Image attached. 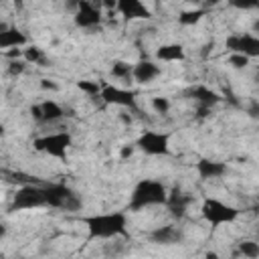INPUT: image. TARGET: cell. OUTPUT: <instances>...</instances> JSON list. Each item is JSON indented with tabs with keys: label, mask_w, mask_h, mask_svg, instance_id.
I'll return each instance as SVG.
<instances>
[{
	"label": "cell",
	"mask_w": 259,
	"mask_h": 259,
	"mask_svg": "<svg viewBox=\"0 0 259 259\" xmlns=\"http://www.w3.org/2000/svg\"><path fill=\"white\" fill-rule=\"evenodd\" d=\"M89 239H113L127 235V214L121 210L89 214L83 219Z\"/></svg>",
	"instance_id": "1"
},
{
	"label": "cell",
	"mask_w": 259,
	"mask_h": 259,
	"mask_svg": "<svg viewBox=\"0 0 259 259\" xmlns=\"http://www.w3.org/2000/svg\"><path fill=\"white\" fill-rule=\"evenodd\" d=\"M166 200H168L166 186L158 180L144 178L134 186V190L130 194V210H142L148 206L166 204Z\"/></svg>",
	"instance_id": "2"
},
{
	"label": "cell",
	"mask_w": 259,
	"mask_h": 259,
	"mask_svg": "<svg viewBox=\"0 0 259 259\" xmlns=\"http://www.w3.org/2000/svg\"><path fill=\"white\" fill-rule=\"evenodd\" d=\"M200 214L202 219L212 227V229H219L223 225H231L239 219L241 210L221 198H214V196H206L200 204Z\"/></svg>",
	"instance_id": "3"
},
{
	"label": "cell",
	"mask_w": 259,
	"mask_h": 259,
	"mask_svg": "<svg viewBox=\"0 0 259 259\" xmlns=\"http://www.w3.org/2000/svg\"><path fill=\"white\" fill-rule=\"evenodd\" d=\"M47 206V186L24 184L12 196V210H32Z\"/></svg>",
	"instance_id": "4"
},
{
	"label": "cell",
	"mask_w": 259,
	"mask_h": 259,
	"mask_svg": "<svg viewBox=\"0 0 259 259\" xmlns=\"http://www.w3.org/2000/svg\"><path fill=\"white\" fill-rule=\"evenodd\" d=\"M71 134L69 132H53L47 136H40L34 140V148L51 158L57 160H67V150L71 148Z\"/></svg>",
	"instance_id": "5"
},
{
	"label": "cell",
	"mask_w": 259,
	"mask_h": 259,
	"mask_svg": "<svg viewBox=\"0 0 259 259\" xmlns=\"http://www.w3.org/2000/svg\"><path fill=\"white\" fill-rule=\"evenodd\" d=\"M148 156H168L170 154V134L168 132H154L146 130L134 144Z\"/></svg>",
	"instance_id": "6"
},
{
	"label": "cell",
	"mask_w": 259,
	"mask_h": 259,
	"mask_svg": "<svg viewBox=\"0 0 259 259\" xmlns=\"http://www.w3.org/2000/svg\"><path fill=\"white\" fill-rule=\"evenodd\" d=\"M99 99H101L105 105H117V107L136 109V93H134L132 89H123V87H117V85L101 83Z\"/></svg>",
	"instance_id": "7"
},
{
	"label": "cell",
	"mask_w": 259,
	"mask_h": 259,
	"mask_svg": "<svg viewBox=\"0 0 259 259\" xmlns=\"http://www.w3.org/2000/svg\"><path fill=\"white\" fill-rule=\"evenodd\" d=\"M75 24L79 28H93L101 22V6L99 0H77L75 2Z\"/></svg>",
	"instance_id": "8"
},
{
	"label": "cell",
	"mask_w": 259,
	"mask_h": 259,
	"mask_svg": "<svg viewBox=\"0 0 259 259\" xmlns=\"http://www.w3.org/2000/svg\"><path fill=\"white\" fill-rule=\"evenodd\" d=\"M225 47H227L229 53H241L249 59H255L259 55V38L255 34H249V32L227 36Z\"/></svg>",
	"instance_id": "9"
},
{
	"label": "cell",
	"mask_w": 259,
	"mask_h": 259,
	"mask_svg": "<svg viewBox=\"0 0 259 259\" xmlns=\"http://www.w3.org/2000/svg\"><path fill=\"white\" fill-rule=\"evenodd\" d=\"M115 10L125 20H148V18H152V10L146 6L144 0H117Z\"/></svg>",
	"instance_id": "10"
},
{
	"label": "cell",
	"mask_w": 259,
	"mask_h": 259,
	"mask_svg": "<svg viewBox=\"0 0 259 259\" xmlns=\"http://www.w3.org/2000/svg\"><path fill=\"white\" fill-rule=\"evenodd\" d=\"M196 174L202 180H217L227 174V164L221 160H210V158H200L196 162Z\"/></svg>",
	"instance_id": "11"
},
{
	"label": "cell",
	"mask_w": 259,
	"mask_h": 259,
	"mask_svg": "<svg viewBox=\"0 0 259 259\" xmlns=\"http://www.w3.org/2000/svg\"><path fill=\"white\" fill-rule=\"evenodd\" d=\"M160 73H162V69H160V65L158 63H154V61H138L134 67H132V79H136L138 83H142V85H146V83H152L156 77H160Z\"/></svg>",
	"instance_id": "12"
},
{
	"label": "cell",
	"mask_w": 259,
	"mask_h": 259,
	"mask_svg": "<svg viewBox=\"0 0 259 259\" xmlns=\"http://www.w3.org/2000/svg\"><path fill=\"white\" fill-rule=\"evenodd\" d=\"M28 42L26 34L16 28V26H6L4 30H0V49L8 51V49H20Z\"/></svg>",
	"instance_id": "13"
},
{
	"label": "cell",
	"mask_w": 259,
	"mask_h": 259,
	"mask_svg": "<svg viewBox=\"0 0 259 259\" xmlns=\"http://www.w3.org/2000/svg\"><path fill=\"white\" fill-rule=\"evenodd\" d=\"M156 59L162 61V63H178V61H184L186 59V53H184V47L182 45L168 42V45H160L156 49Z\"/></svg>",
	"instance_id": "14"
},
{
	"label": "cell",
	"mask_w": 259,
	"mask_h": 259,
	"mask_svg": "<svg viewBox=\"0 0 259 259\" xmlns=\"http://www.w3.org/2000/svg\"><path fill=\"white\" fill-rule=\"evenodd\" d=\"M190 97H192L198 105H206V107H212V105H217V103L223 99L214 89H210V87H206V85H196V87H192V89H190Z\"/></svg>",
	"instance_id": "15"
},
{
	"label": "cell",
	"mask_w": 259,
	"mask_h": 259,
	"mask_svg": "<svg viewBox=\"0 0 259 259\" xmlns=\"http://www.w3.org/2000/svg\"><path fill=\"white\" fill-rule=\"evenodd\" d=\"M38 105H40V123H55L65 115V109L53 99H45Z\"/></svg>",
	"instance_id": "16"
},
{
	"label": "cell",
	"mask_w": 259,
	"mask_h": 259,
	"mask_svg": "<svg viewBox=\"0 0 259 259\" xmlns=\"http://www.w3.org/2000/svg\"><path fill=\"white\" fill-rule=\"evenodd\" d=\"M190 204V196L182 194L180 190H174L172 194H168V200H166V206L170 208V212L176 217V219H182L186 208Z\"/></svg>",
	"instance_id": "17"
},
{
	"label": "cell",
	"mask_w": 259,
	"mask_h": 259,
	"mask_svg": "<svg viewBox=\"0 0 259 259\" xmlns=\"http://www.w3.org/2000/svg\"><path fill=\"white\" fill-rule=\"evenodd\" d=\"M150 239L154 243H162V245H170V243H176L180 239V233L176 227L172 225H166V227H158L156 231H152Z\"/></svg>",
	"instance_id": "18"
},
{
	"label": "cell",
	"mask_w": 259,
	"mask_h": 259,
	"mask_svg": "<svg viewBox=\"0 0 259 259\" xmlns=\"http://www.w3.org/2000/svg\"><path fill=\"white\" fill-rule=\"evenodd\" d=\"M206 14V10L204 8H196V10H182L180 14H178V24H182V26H194V24H198L200 20H202V16Z\"/></svg>",
	"instance_id": "19"
},
{
	"label": "cell",
	"mask_w": 259,
	"mask_h": 259,
	"mask_svg": "<svg viewBox=\"0 0 259 259\" xmlns=\"http://www.w3.org/2000/svg\"><path fill=\"white\" fill-rule=\"evenodd\" d=\"M132 63H127V61H115L113 65H111V75L115 77V79H130L132 77Z\"/></svg>",
	"instance_id": "20"
},
{
	"label": "cell",
	"mask_w": 259,
	"mask_h": 259,
	"mask_svg": "<svg viewBox=\"0 0 259 259\" xmlns=\"http://www.w3.org/2000/svg\"><path fill=\"white\" fill-rule=\"evenodd\" d=\"M77 87H79L85 95H89V97H99V93H101V83H99V81L81 79V81H77Z\"/></svg>",
	"instance_id": "21"
},
{
	"label": "cell",
	"mask_w": 259,
	"mask_h": 259,
	"mask_svg": "<svg viewBox=\"0 0 259 259\" xmlns=\"http://www.w3.org/2000/svg\"><path fill=\"white\" fill-rule=\"evenodd\" d=\"M239 253L247 259H257L259 257V245L255 241H241L239 243Z\"/></svg>",
	"instance_id": "22"
},
{
	"label": "cell",
	"mask_w": 259,
	"mask_h": 259,
	"mask_svg": "<svg viewBox=\"0 0 259 259\" xmlns=\"http://www.w3.org/2000/svg\"><path fill=\"white\" fill-rule=\"evenodd\" d=\"M22 59L30 65H36V63H42V59H45V53H42V49H38V47H28V49H24L22 51Z\"/></svg>",
	"instance_id": "23"
},
{
	"label": "cell",
	"mask_w": 259,
	"mask_h": 259,
	"mask_svg": "<svg viewBox=\"0 0 259 259\" xmlns=\"http://www.w3.org/2000/svg\"><path fill=\"white\" fill-rule=\"evenodd\" d=\"M150 105H152V109H154L156 113H160V115L170 111V99H168V97H152Z\"/></svg>",
	"instance_id": "24"
},
{
	"label": "cell",
	"mask_w": 259,
	"mask_h": 259,
	"mask_svg": "<svg viewBox=\"0 0 259 259\" xmlns=\"http://www.w3.org/2000/svg\"><path fill=\"white\" fill-rule=\"evenodd\" d=\"M227 61H229V65H231L233 69H245V67L249 65V61H251V59H249V57H245V55H241V53H231Z\"/></svg>",
	"instance_id": "25"
},
{
	"label": "cell",
	"mask_w": 259,
	"mask_h": 259,
	"mask_svg": "<svg viewBox=\"0 0 259 259\" xmlns=\"http://www.w3.org/2000/svg\"><path fill=\"white\" fill-rule=\"evenodd\" d=\"M229 4L237 10H255L259 6V0H229Z\"/></svg>",
	"instance_id": "26"
},
{
	"label": "cell",
	"mask_w": 259,
	"mask_h": 259,
	"mask_svg": "<svg viewBox=\"0 0 259 259\" xmlns=\"http://www.w3.org/2000/svg\"><path fill=\"white\" fill-rule=\"evenodd\" d=\"M26 65H28V63H26L24 59H22V61H20V59H12L10 65H8V73H10V75H22V71L26 69Z\"/></svg>",
	"instance_id": "27"
},
{
	"label": "cell",
	"mask_w": 259,
	"mask_h": 259,
	"mask_svg": "<svg viewBox=\"0 0 259 259\" xmlns=\"http://www.w3.org/2000/svg\"><path fill=\"white\" fill-rule=\"evenodd\" d=\"M99 6H101V10H115V6H117V0H99Z\"/></svg>",
	"instance_id": "28"
},
{
	"label": "cell",
	"mask_w": 259,
	"mask_h": 259,
	"mask_svg": "<svg viewBox=\"0 0 259 259\" xmlns=\"http://www.w3.org/2000/svg\"><path fill=\"white\" fill-rule=\"evenodd\" d=\"M134 150H136V146H123V148H121V152H119V156H121L123 160H127V158H132Z\"/></svg>",
	"instance_id": "29"
},
{
	"label": "cell",
	"mask_w": 259,
	"mask_h": 259,
	"mask_svg": "<svg viewBox=\"0 0 259 259\" xmlns=\"http://www.w3.org/2000/svg\"><path fill=\"white\" fill-rule=\"evenodd\" d=\"M40 87H42V89H57V83H53L51 79H42V81H40Z\"/></svg>",
	"instance_id": "30"
},
{
	"label": "cell",
	"mask_w": 259,
	"mask_h": 259,
	"mask_svg": "<svg viewBox=\"0 0 259 259\" xmlns=\"http://www.w3.org/2000/svg\"><path fill=\"white\" fill-rule=\"evenodd\" d=\"M30 113H32V117H34L36 121H40V105H32V107H30Z\"/></svg>",
	"instance_id": "31"
},
{
	"label": "cell",
	"mask_w": 259,
	"mask_h": 259,
	"mask_svg": "<svg viewBox=\"0 0 259 259\" xmlns=\"http://www.w3.org/2000/svg\"><path fill=\"white\" fill-rule=\"evenodd\" d=\"M6 235V229H4V225H0V237H4Z\"/></svg>",
	"instance_id": "32"
},
{
	"label": "cell",
	"mask_w": 259,
	"mask_h": 259,
	"mask_svg": "<svg viewBox=\"0 0 259 259\" xmlns=\"http://www.w3.org/2000/svg\"><path fill=\"white\" fill-rule=\"evenodd\" d=\"M221 0H206V4H210V6H214V4H219Z\"/></svg>",
	"instance_id": "33"
},
{
	"label": "cell",
	"mask_w": 259,
	"mask_h": 259,
	"mask_svg": "<svg viewBox=\"0 0 259 259\" xmlns=\"http://www.w3.org/2000/svg\"><path fill=\"white\" fill-rule=\"evenodd\" d=\"M2 136H4V125L0 123V138H2Z\"/></svg>",
	"instance_id": "34"
},
{
	"label": "cell",
	"mask_w": 259,
	"mask_h": 259,
	"mask_svg": "<svg viewBox=\"0 0 259 259\" xmlns=\"http://www.w3.org/2000/svg\"><path fill=\"white\" fill-rule=\"evenodd\" d=\"M6 26H8V24H6V22H0V30H4V28H6Z\"/></svg>",
	"instance_id": "35"
}]
</instances>
